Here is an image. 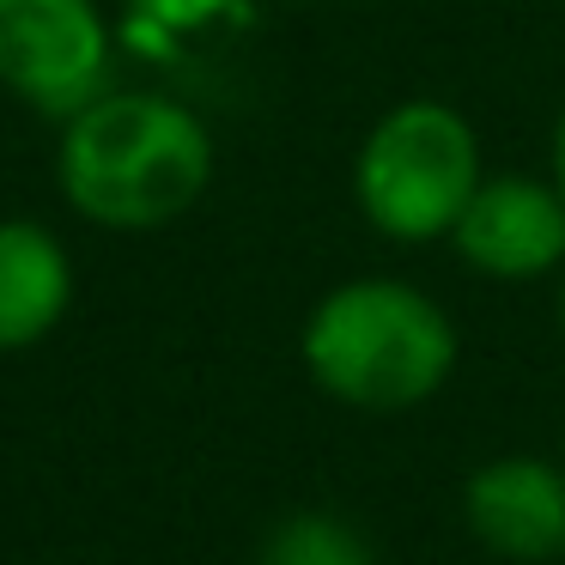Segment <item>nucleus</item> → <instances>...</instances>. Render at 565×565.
Here are the masks:
<instances>
[{"instance_id":"nucleus-1","label":"nucleus","mask_w":565,"mask_h":565,"mask_svg":"<svg viewBox=\"0 0 565 565\" xmlns=\"http://www.w3.org/2000/svg\"><path fill=\"white\" fill-rule=\"evenodd\" d=\"M213 183V135L183 98L110 86L55 140V189L98 232H164Z\"/></svg>"},{"instance_id":"nucleus-2","label":"nucleus","mask_w":565,"mask_h":565,"mask_svg":"<svg viewBox=\"0 0 565 565\" xmlns=\"http://www.w3.org/2000/svg\"><path fill=\"white\" fill-rule=\"evenodd\" d=\"M298 359L329 402L359 414H407L456 377L462 334L450 310L414 280L365 274L329 286L310 305L298 329Z\"/></svg>"},{"instance_id":"nucleus-3","label":"nucleus","mask_w":565,"mask_h":565,"mask_svg":"<svg viewBox=\"0 0 565 565\" xmlns=\"http://www.w3.org/2000/svg\"><path fill=\"white\" fill-rule=\"evenodd\" d=\"M480 177L475 122L444 98H402L353 152V207L390 244H450Z\"/></svg>"},{"instance_id":"nucleus-4","label":"nucleus","mask_w":565,"mask_h":565,"mask_svg":"<svg viewBox=\"0 0 565 565\" xmlns=\"http://www.w3.org/2000/svg\"><path fill=\"white\" fill-rule=\"evenodd\" d=\"M116 38L98 0H0V92L55 128L116 86Z\"/></svg>"},{"instance_id":"nucleus-5","label":"nucleus","mask_w":565,"mask_h":565,"mask_svg":"<svg viewBox=\"0 0 565 565\" xmlns=\"http://www.w3.org/2000/svg\"><path fill=\"white\" fill-rule=\"evenodd\" d=\"M450 249L480 280H547L565 268V195L553 177H480Z\"/></svg>"},{"instance_id":"nucleus-6","label":"nucleus","mask_w":565,"mask_h":565,"mask_svg":"<svg viewBox=\"0 0 565 565\" xmlns=\"http://www.w3.org/2000/svg\"><path fill=\"white\" fill-rule=\"evenodd\" d=\"M462 523L504 565L565 559V462L553 456L480 462L462 480Z\"/></svg>"},{"instance_id":"nucleus-7","label":"nucleus","mask_w":565,"mask_h":565,"mask_svg":"<svg viewBox=\"0 0 565 565\" xmlns=\"http://www.w3.org/2000/svg\"><path fill=\"white\" fill-rule=\"evenodd\" d=\"M74 256L38 220H0V359L43 347L74 310Z\"/></svg>"},{"instance_id":"nucleus-8","label":"nucleus","mask_w":565,"mask_h":565,"mask_svg":"<svg viewBox=\"0 0 565 565\" xmlns=\"http://www.w3.org/2000/svg\"><path fill=\"white\" fill-rule=\"evenodd\" d=\"M262 565H377L347 516L334 511H292L268 529L262 541Z\"/></svg>"},{"instance_id":"nucleus-9","label":"nucleus","mask_w":565,"mask_h":565,"mask_svg":"<svg viewBox=\"0 0 565 565\" xmlns=\"http://www.w3.org/2000/svg\"><path fill=\"white\" fill-rule=\"evenodd\" d=\"M547 177H553V189L565 195V104H559V116H553V147H547Z\"/></svg>"},{"instance_id":"nucleus-10","label":"nucleus","mask_w":565,"mask_h":565,"mask_svg":"<svg viewBox=\"0 0 565 565\" xmlns=\"http://www.w3.org/2000/svg\"><path fill=\"white\" fill-rule=\"evenodd\" d=\"M559 334H565V268H559Z\"/></svg>"},{"instance_id":"nucleus-11","label":"nucleus","mask_w":565,"mask_h":565,"mask_svg":"<svg viewBox=\"0 0 565 565\" xmlns=\"http://www.w3.org/2000/svg\"><path fill=\"white\" fill-rule=\"evenodd\" d=\"M559 462H565V426H559Z\"/></svg>"},{"instance_id":"nucleus-12","label":"nucleus","mask_w":565,"mask_h":565,"mask_svg":"<svg viewBox=\"0 0 565 565\" xmlns=\"http://www.w3.org/2000/svg\"><path fill=\"white\" fill-rule=\"evenodd\" d=\"M292 7H310V0H292Z\"/></svg>"}]
</instances>
